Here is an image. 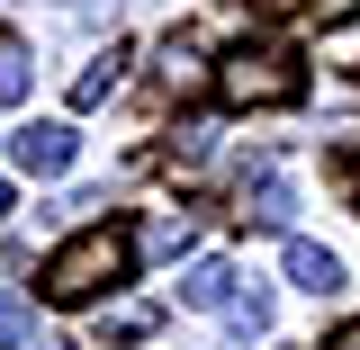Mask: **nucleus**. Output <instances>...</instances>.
Instances as JSON below:
<instances>
[{
    "instance_id": "f257e3e1",
    "label": "nucleus",
    "mask_w": 360,
    "mask_h": 350,
    "mask_svg": "<svg viewBox=\"0 0 360 350\" xmlns=\"http://www.w3.org/2000/svg\"><path fill=\"white\" fill-rule=\"evenodd\" d=\"M127 261H135L127 234H117V224H90V234H72V243L45 261V297H54V306H90L99 288L127 278Z\"/></svg>"
},
{
    "instance_id": "f03ea898",
    "label": "nucleus",
    "mask_w": 360,
    "mask_h": 350,
    "mask_svg": "<svg viewBox=\"0 0 360 350\" xmlns=\"http://www.w3.org/2000/svg\"><path fill=\"white\" fill-rule=\"evenodd\" d=\"M217 90H225V108H288L297 99V63L279 45H234L217 63Z\"/></svg>"
},
{
    "instance_id": "7ed1b4c3",
    "label": "nucleus",
    "mask_w": 360,
    "mask_h": 350,
    "mask_svg": "<svg viewBox=\"0 0 360 350\" xmlns=\"http://www.w3.org/2000/svg\"><path fill=\"white\" fill-rule=\"evenodd\" d=\"M9 153H18L27 180H54V171H72V126H63V117H37V126L9 135Z\"/></svg>"
},
{
    "instance_id": "20e7f679",
    "label": "nucleus",
    "mask_w": 360,
    "mask_h": 350,
    "mask_svg": "<svg viewBox=\"0 0 360 350\" xmlns=\"http://www.w3.org/2000/svg\"><path fill=\"white\" fill-rule=\"evenodd\" d=\"M180 306H234V261H189L180 269Z\"/></svg>"
},
{
    "instance_id": "39448f33",
    "label": "nucleus",
    "mask_w": 360,
    "mask_h": 350,
    "mask_svg": "<svg viewBox=\"0 0 360 350\" xmlns=\"http://www.w3.org/2000/svg\"><path fill=\"white\" fill-rule=\"evenodd\" d=\"M288 278H297L307 297H333V288H342V261H333L324 243H288Z\"/></svg>"
},
{
    "instance_id": "423d86ee",
    "label": "nucleus",
    "mask_w": 360,
    "mask_h": 350,
    "mask_svg": "<svg viewBox=\"0 0 360 350\" xmlns=\"http://www.w3.org/2000/svg\"><path fill=\"white\" fill-rule=\"evenodd\" d=\"M288 216H297V189H288L279 171H262L252 189H243V224H288Z\"/></svg>"
},
{
    "instance_id": "0eeeda50",
    "label": "nucleus",
    "mask_w": 360,
    "mask_h": 350,
    "mask_svg": "<svg viewBox=\"0 0 360 350\" xmlns=\"http://www.w3.org/2000/svg\"><path fill=\"white\" fill-rule=\"evenodd\" d=\"M189 243H198V224H189V216H153V224H144V243H135V252H144V261H180Z\"/></svg>"
},
{
    "instance_id": "6e6552de",
    "label": "nucleus",
    "mask_w": 360,
    "mask_h": 350,
    "mask_svg": "<svg viewBox=\"0 0 360 350\" xmlns=\"http://www.w3.org/2000/svg\"><path fill=\"white\" fill-rule=\"evenodd\" d=\"M225 314H234V342L270 332V297H262V288H234V306H225Z\"/></svg>"
},
{
    "instance_id": "1a4fd4ad",
    "label": "nucleus",
    "mask_w": 360,
    "mask_h": 350,
    "mask_svg": "<svg viewBox=\"0 0 360 350\" xmlns=\"http://www.w3.org/2000/svg\"><path fill=\"white\" fill-rule=\"evenodd\" d=\"M108 90H117V54H99V63H90L82 81H72V108H99Z\"/></svg>"
},
{
    "instance_id": "9d476101",
    "label": "nucleus",
    "mask_w": 360,
    "mask_h": 350,
    "mask_svg": "<svg viewBox=\"0 0 360 350\" xmlns=\"http://www.w3.org/2000/svg\"><path fill=\"white\" fill-rule=\"evenodd\" d=\"M27 342H37V306L9 297V306H0V350H27Z\"/></svg>"
},
{
    "instance_id": "9b49d317",
    "label": "nucleus",
    "mask_w": 360,
    "mask_h": 350,
    "mask_svg": "<svg viewBox=\"0 0 360 350\" xmlns=\"http://www.w3.org/2000/svg\"><path fill=\"white\" fill-rule=\"evenodd\" d=\"M162 81H172V90H198V45H162Z\"/></svg>"
},
{
    "instance_id": "f8f14e48",
    "label": "nucleus",
    "mask_w": 360,
    "mask_h": 350,
    "mask_svg": "<svg viewBox=\"0 0 360 350\" xmlns=\"http://www.w3.org/2000/svg\"><path fill=\"white\" fill-rule=\"evenodd\" d=\"M144 332H153V306H117L108 314V342H144Z\"/></svg>"
},
{
    "instance_id": "ddd939ff",
    "label": "nucleus",
    "mask_w": 360,
    "mask_h": 350,
    "mask_svg": "<svg viewBox=\"0 0 360 350\" xmlns=\"http://www.w3.org/2000/svg\"><path fill=\"white\" fill-rule=\"evenodd\" d=\"M0 99H27V54L0 45Z\"/></svg>"
},
{
    "instance_id": "4468645a",
    "label": "nucleus",
    "mask_w": 360,
    "mask_h": 350,
    "mask_svg": "<svg viewBox=\"0 0 360 350\" xmlns=\"http://www.w3.org/2000/svg\"><path fill=\"white\" fill-rule=\"evenodd\" d=\"M352 9H360V0H315V18H352Z\"/></svg>"
},
{
    "instance_id": "2eb2a0df",
    "label": "nucleus",
    "mask_w": 360,
    "mask_h": 350,
    "mask_svg": "<svg viewBox=\"0 0 360 350\" xmlns=\"http://www.w3.org/2000/svg\"><path fill=\"white\" fill-rule=\"evenodd\" d=\"M324 350H360V323H352V332H333V342H324Z\"/></svg>"
},
{
    "instance_id": "dca6fc26",
    "label": "nucleus",
    "mask_w": 360,
    "mask_h": 350,
    "mask_svg": "<svg viewBox=\"0 0 360 350\" xmlns=\"http://www.w3.org/2000/svg\"><path fill=\"white\" fill-rule=\"evenodd\" d=\"M0 216H9V180H0Z\"/></svg>"
},
{
    "instance_id": "f3484780",
    "label": "nucleus",
    "mask_w": 360,
    "mask_h": 350,
    "mask_svg": "<svg viewBox=\"0 0 360 350\" xmlns=\"http://www.w3.org/2000/svg\"><path fill=\"white\" fill-rule=\"evenodd\" d=\"M37 350H72V342H37Z\"/></svg>"
}]
</instances>
